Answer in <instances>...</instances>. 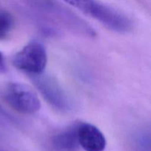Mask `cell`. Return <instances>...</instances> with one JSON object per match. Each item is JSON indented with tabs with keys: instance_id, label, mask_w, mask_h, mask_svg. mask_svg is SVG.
Returning a JSON list of instances; mask_svg holds the SVG:
<instances>
[{
	"instance_id": "6",
	"label": "cell",
	"mask_w": 151,
	"mask_h": 151,
	"mask_svg": "<svg viewBox=\"0 0 151 151\" xmlns=\"http://www.w3.org/2000/svg\"><path fill=\"white\" fill-rule=\"evenodd\" d=\"M78 139L80 147L85 151H104L106 139L104 134L92 124L78 123Z\"/></svg>"
},
{
	"instance_id": "5",
	"label": "cell",
	"mask_w": 151,
	"mask_h": 151,
	"mask_svg": "<svg viewBox=\"0 0 151 151\" xmlns=\"http://www.w3.org/2000/svg\"><path fill=\"white\" fill-rule=\"evenodd\" d=\"M4 98L13 110L22 114H32L41 109V102L35 91L21 83H10L6 87Z\"/></svg>"
},
{
	"instance_id": "3",
	"label": "cell",
	"mask_w": 151,
	"mask_h": 151,
	"mask_svg": "<svg viewBox=\"0 0 151 151\" xmlns=\"http://www.w3.org/2000/svg\"><path fill=\"white\" fill-rule=\"evenodd\" d=\"M31 79L44 100L56 110L66 113L73 109L72 98L55 77L43 72Z\"/></svg>"
},
{
	"instance_id": "1",
	"label": "cell",
	"mask_w": 151,
	"mask_h": 151,
	"mask_svg": "<svg viewBox=\"0 0 151 151\" xmlns=\"http://www.w3.org/2000/svg\"><path fill=\"white\" fill-rule=\"evenodd\" d=\"M27 4L32 13L55 27H62L86 38H93L97 35L93 27L87 22L54 0H27Z\"/></svg>"
},
{
	"instance_id": "11",
	"label": "cell",
	"mask_w": 151,
	"mask_h": 151,
	"mask_svg": "<svg viewBox=\"0 0 151 151\" xmlns=\"http://www.w3.org/2000/svg\"><path fill=\"white\" fill-rule=\"evenodd\" d=\"M0 151H5V150H0Z\"/></svg>"
},
{
	"instance_id": "10",
	"label": "cell",
	"mask_w": 151,
	"mask_h": 151,
	"mask_svg": "<svg viewBox=\"0 0 151 151\" xmlns=\"http://www.w3.org/2000/svg\"><path fill=\"white\" fill-rule=\"evenodd\" d=\"M7 71V65H6L4 57L2 53L0 52V73H4Z\"/></svg>"
},
{
	"instance_id": "4",
	"label": "cell",
	"mask_w": 151,
	"mask_h": 151,
	"mask_svg": "<svg viewBox=\"0 0 151 151\" xmlns=\"http://www.w3.org/2000/svg\"><path fill=\"white\" fill-rule=\"evenodd\" d=\"M12 63L19 70L33 76L44 72L47 63L44 46L38 41H31L13 57Z\"/></svg>"
},
{
	"instance_id": "2",
	"label": "cell",
	"mask_w": 151,
	"mask_h": 151,
	"mask_svg": "<svg viewBox=\"0 0 151 151\" xmlns=\"http://www.w3.org/2000/svg\"><path fill=\"white\" fill-rule=\"evenodd\" d=\"M75 7L86 16L95 19L108 29L118 32L128 33L132 29L131 19L122 12L100 0H60Z\"/></svg>"
},
{
	"instance_id": "7",
	"label": "cell",
	"mask_w": 151,
	"mask_h": 151,
	"mask_svg": "<svg viewBox=\"0 0 151 151\" xmlns=\"http://www.w3.org/2000/svg\"><path fill=\"white\" fill-rule=\"evenodd\" d=\"M78 124L58 131L51 137V146L55 151H77L80 145L77 134Z\"/></svg>"
},
{
	"instance_id": "8",
	"label": "cell",
	"mask_w": 151,
	"mask_h": 151,
	"mask_svg": "<svg viewBox=\"0 0 151 151\" xmlns=\"http://www.w3.org/2000/svg\"><path fill=\"white\" fill-rule=\"evenodd\" d=\"M14 28V19L11 13L0 5V40L8 38Z\"/></svg>"
},
{
	"instance_id": "9",
	"label": "cell",
	"mask_w": 151,
	"mask_h": 151,
	"mask_svg": "<svg viewBox=\"0 0 151 151\" xmlns=\"http://www.w3.org/2000/svg\"><path fill=\"white\" fill-rule=\"evenodd\" d=\"M134 145L137 151H150V132L146 130H141L134 136Z\"/></svg>"
}]
</instances>
